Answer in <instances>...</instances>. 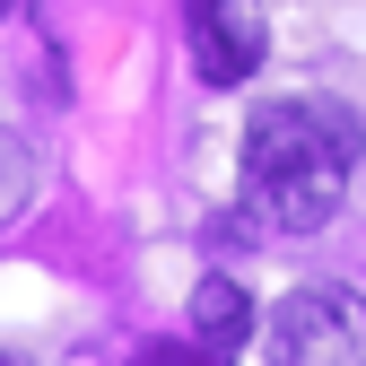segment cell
Returning <instances> with one entry per match:
<instances>
[{
	"label": "cell",
	"mask_w": 366,
	"mask_h": 366,
	"mask_svg": "<svg viewBox=\"0 0 366 366\" xmlns=\"http://www.w3.org/2000/svg\"><path fill=\"white\" fill-rule=\"evenodd\" d=\"M9 9H18V0H0V18H9Z\"/></svg>",
	"instance_id": "cell-6"
},
{
	"label": "cell",
	"mask_w": 366,
	"mask_h": 366,
	"mask_svg": "<svg viewBox=\"0 0 366 366\" xmlns=\"http://www.w3.org/2000/svg\"><path fill=\"white\" fill-rule=\"evenodd\" d=\"M183 26H192V61L209 87H244L270 53L262 0H183Z\"/></svg>",
	"instance_id": "cell-3"
},
{
	"label": "cell",
	"mask_w": 366,
	"mask_h": 366,
	"mask_svg": "<svg viewBox=\"0 0 366 366\" xmlns=\"http://www.w3.org/2000/svg\"><path fill=\"white\" fill-rule=\"evenodd\" d=\"M26 201H35V149L18 140L9 122H0V227H9Z\"/></svg>",
	"instance_id": "cell-5"
},
{
	"label": "cell",
	"mask_w": 366,
	"mask_h": 366,
	"mask_svg": "<svg viewBox=\"0 0 366 366\" xmlns=\"http://www.w3.org/2000/svg\"><path fill=\"white\" fill-rule=\"evenodd\" d=\"M192 340L201 349H244L253 340V297L236 280H201L192 288Z\"/></svg>",
	"instance_id": "cell-4"
},
{
	"label": "cell",
	"mask_w": 366,
	"mask_h": 366,
	"mask_svg": "<svg viewBox=\"0 0 366 366\" xmlns=\"http://www.w3.org/2000/svg\"><path fill=\"white\" fill-rule=\"evenodd\" d=\"M366 131L349 105L323 97H280L244 122V209L270 227V236H314L332 227V209L349 201Z\"/></svg>",
	"instance_id": "cell-1"
},
{
	"label": "cell",
	"mask_w": 366,
	"mask_h": 366,
	"mask_svg": "<svg viewBox=\"0 0 366 366\" xmlns=\"http://www.w3.org/2000/svg\"><path fill=\"white\" fill-rule=\"evenodd\" d=\"M270 349L288 366H366V297L357 288H297L270 314Z\"/></svg>",
	"instance_id": "cell-2"
}]
</instances>
